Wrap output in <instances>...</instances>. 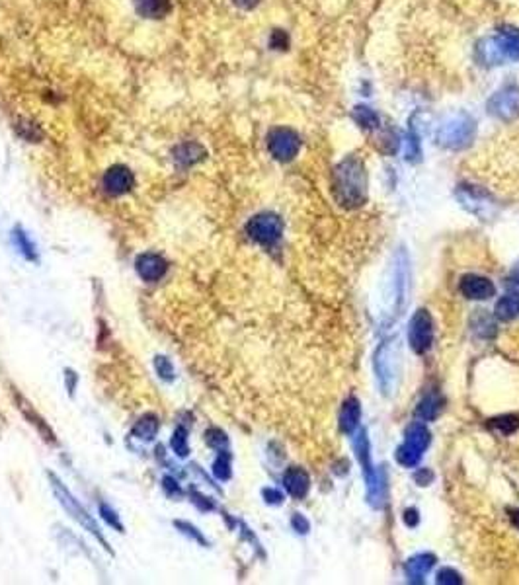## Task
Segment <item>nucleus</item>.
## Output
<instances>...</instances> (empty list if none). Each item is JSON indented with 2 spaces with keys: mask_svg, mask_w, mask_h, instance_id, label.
Returning <instances> with one entry per match:
<instances>
[{
  "mask_svg": "<svg viewBox=\"0 0 519 585\" xmlns=\"http://www.w3.org/2000/svg\"><path fill=\"white\" fill-rule=\"evenodd\" d=\"M512 519H513V523L519 527V511H512Z\"/></svg>",
  "mask_w": 519,
  "mask_h": 585,
  "instance_id": "42",
  "label": "nucleus"
},
{
  "mask_svg": "<svg viewBox=\"0 0 519 585\" xmlns=\"http://www.w3.org/2000/svg\"><path fill=\"white\" fill-rule=\"evenodd\" d=\"M204 158V147L197 143H184L174 149V162L180 168H188V166L196 164Z\"/></svg>",
  "mask_w": 519,
  "mask_h": 585,
  "instance_id": "18",
  "label": "nucleus"
},
{
  "mask_svg": "<svg viewBox=\"0 0 519 585\" xmlns=\"http://www.w3.org/2000/svg\"><path fill=\"white\" fill-rule=\"evenodd\" d=\"M234 4L238 8H244V10H252L254 6H258L260 0H233Z\"/></svg>",
  "mask_w": 519,
  "mask_h": 585,
  "instance_id": "38",
  "label": "nucleus"
},
{
  "mask_svg": "<svg viewBox=\"0 0 519 585\" xmlns=\"http://www.w3.org/2000/svg\"><path fill=\"white\" fill-rule=\"evenodd\" d=\"M135 186V176L125 166H112L104 176V189L110 195H123Z\"/></svg>",
  "mask_w": 519,
  "mask_h": 585,
  "instance_id": "11",
  "label": "nucleus"
},
{
  "mask_svg": "<svg viewBox=\"0 0 519 585\" xmlns=\"http://www.w3.org/2000/svg\"><path fill=\"white\" fill-rule=\"evenodd\" d=\"M502 53H504L505 60H519V30L518 28H510L505 26L500 30L498 36Z\"/></svg>",
  "mask_w": 519,
  "mask_h": 585,
  "instance_id": "19",
  "label": "nucleus"
},
{
  "mask_svg": "<svg viewBox=\"0 0 519 585\" xmlns=\"http://www.w3.org/2000/svg\"><path fill=\"white\" fill-rule=\"evenodd\" d=\"M490 426L504 431V433H513L519 428V418L518 416H502V418L490 420Z\"/></svg>",
  "mask_w": 519,
  "mask_h": 585,
  "instance_id": "29",
  "label": "nucleus"
},
{
  "mask_svg": "<svg viewBox=\"0 0 519 585\" xmlns=\"http://www.w3.org/2000/svg\"><path fill=\"white\" fill-rule=\"evenodd\" d=\"M354 121L365 131H371V129H379L381 125V120H379V113L375 110H371L367 105H357L352 113Z\"/></svg>",
  "mask_w": 519,
  "mask_h": 585,
  "instance_id": "23",
  "label": "nucleus"
},
{
  "mask_svg": "<svg viewBox=\"0 0 519 585\" xmlns=\"http://www.w3.org/2000/svg\"><path fill=\"white\" fill-rule=\"evenodd\" d=\"M213 474L219 480H229L231 478V455L226 450H221L213 463Z\"/></svg>",
  "mask_w": 519,
  "mask_h": 585,
  "instance_id": "27",
  "label": "nucleus"
},
{
  "mask_svg": "<svg viewBox=\"0 0 519 585\" xmlns=\"http://www.w3.org/2000/svg\"><path fill=\"white\" fill-rule=\"evenodd\" d=\"M154 371L162 381H174V365L172 361L164 357V355H158L154 357Z\"/></svg>",
  "mask_w": 519,
  "mask_h": 585,
  "instance_id": "28",
  "label": "nucleus"
},
{
  "mask_svg": "<svg viewBox=\"0 0 519 585\" xmlns=\"http://www.w3.org/2000/svg\"><path fill=\"white\" fill-rule=\"evenodd\" d=\"M270 46L273 47V49H287V46H289V38H287L285 31H281V30L273 31V33H271Z\"/></svg>",
  "mask_w": 519,
  "mask_h": 585,
  "instance_id": "34",
  "label": "nucleus"
},
{
  "mask_svg": "<svg viewBox=\"0 0 519 585\" xmlns=\"http://www.w3.org/2000/svg\"><path fill=\"white\" fill-rule=\"evenodd\" d=\"M283 486H285L287 492L293 495V497H305L310 488L309 474L305 473L303 468L293 466V468H289L283 474Z\"/></svg>",
  "mask_w": 519,
  "mask_h": 585,
  "instance_id": "15",
  "label": "nucleus"
},
{
  "mask_svg": "<svg viewBox=\"0 0 519 585\" xmlns=\"http://www.w3.org/2000/svg\"><path fill=\"white\" fill-rule=\"evenodd\" d=\"M49 482H51V488H53V492H55V495H57V500H59V503L65 507V511H67L68 515L75 519L78 525H83L88 533L94 534V539L98 540L100 544H102V547H104L105 550L112 554L110 542L104 539V534H102V531H100L98 523L92 519V515L88 513V511L84 510L83 503L78 502L75 495L70 494V490H68V488L65 486V484H63V482H61L53 473H49Z\"/></svg>",
  "mask_w": 519,
  "mask_h": 585,
  "instance_id": "2",
  "label": "nucleus"
},
{
  "mask_svg": "<svg viewBox=\"0 0 519 585\" xmlns=\"http://www.w3.org/2000/svg\"><path fill=\"white\" fill-rule=\"evenodd\" d=\"M164 488L168 492H172V494H178V492H180V488L176 486V482H174L172 478H164Z\"/></svg>",
  "mask_w": 519,
  "mask_h": 585,
  "instance_id": "41",
  "label": "nucleus"
},
{
  "mask_svg": "<svg viewBox=\"0 0 519 585\" xmlns=\"http://www.w3.org/2000/svg\"><path fill=\"white\" fill-rule=\"evenodd\" d=\"M431 480H434V474L429 473V470H420V473L416 474V482H418L420 486H428Z\"/></svg>",
  "mask_w": 519,
  "mask_h": 585,
  "instance_id": "37",
  "label": "nucleus"
},
{
  "mask_svg": "<svg viewBox=\"0 0 519 585\" xmlns=\"http://www.w3.org/2000/svg\"><path fill=\"white\" fill-rule=\"evenodd\" d=\"M174 527H176V529H180V533L188 534L189 539H194L196 542H199V544L209 547V540L205 539L204 534H201V531H197L196 527L192 525V523H186V521H174Z\"/></svg>",
  "mask_w": 519,
  "mask_h": 585,
  "instance_id": "30",
  "label": "nucleus"
},
{
  "mask_svg": "<svg viewBox=\"0 0 519 585\" xmlns=\"http://www.w3.org/2000/svg\"><path fill=\"white\" fill-rule=\"evenodd\" d=\"M474 133H476V123L468 113L461 112L457 115H451L437 131V143L445 149L461 150L467 149L473 143Z\"/></svg>",
  "mask_w": 519,
  "mask_h": 585,
  "instance_id": "3",
  "label": "nucleus"
},
{
  "mask_svg": "<svg viewBox=\"0 0 519 585\" xmlns=\"http://www.w3.org/2000/svg\"><path fill=\"white\" fill-rule=\"evenodd\" d=\"M429 445V429L421 423V421H416L412 423L410 428L407 429V437H404V443L400 445L399 450H397V460H399L402 466H416L420 463L421 455L424 450L428 449Z\"/></svg>",
  "mask_w": 519,
  "mask_h": 585,
  "instance_id": "4",
  "label": "nucleus"
},
{
  "mask_svg": "<svg viewBox=\"0 0 519 585\" xmlns=\"http://www.w3.org/2000/svg\"><path fill=\"white\" fill-rule=\"evenodd\" d=\"M170 447L178 455V457H188L189 445H188V431L186 428H176L174 429L172 437H170Z\"/></svg>",
  "mask_w": 519,
  "mask_h": 585,
  "instance_id": "26",
  "label": "nucleus"
},
{
  "mask_svg": "<svg viewBox=\"0 0 519 585\" xmlns=\"http://www.w3.org/2000/svg\"><path fill=\"white\" fill-rule=\"evenodd\" d=\"M268 149H270L271 157L279 160V162H289L299 154L301 149V139L289 127H276L271 129L268 135Z\"/></svg>",
  "mask_w": 519,
  "mask_h": 585,
  "instance_id": "7",
  "label": "nucleus"
},
{
  "mask_svg": "<svg viewBox=\"0 0 519 585\" xmlns=\"http://www.w3.org/2000/svg\"><path fill=\"white\" fill-rule=\"evenodd\" d=\"M12 242H14V246L20 250V254L26 258V260H30V262H38V250H36V244L31 242L30 234L23 231L22 226H16L14 231H12Z\"/></svg>",
  "mask_w": 519,
  "mask_h": 585,
  "instance_id": "21",
  "label": "nucleus"
},
{
  "mask_svg": "<svg viewBox=\"0 0 519 585\" xmlns=\"http://www.w3.org/2000/svg\"><path fill=\"white\" fill-rule=\"evenodd\" d=\"M332 194L346 209H357L367 199V174L357 157H347L332 172Z\"/></svg>",
  "mask_w": 519,
  "mask_h": 585,
  "instance_id": "1",
  "label": "nucleus"
},
{
  "mask_svg": "<svg viewBox=\"0 0 519 585\" xmlns=\"http://www.w3.org/2000/svg\"><path fill=\"white\" fill-rule=\"evenodd\" d=\"M408 339L416 353H426L431 347L434 342V320L429 316L428 310L420 308L410 322V330H408Z\"/></svg>",
  "mask_w": 519,
  "mask_h": 585,
  "instance_id": "9",
  "label": "nucleus"
},
{
  "mask_svg": "<svg viewBox=\"0 0 519 585\" xmlns=\"http://www.w3.org/2000/svg\"><path fill=\"white\" fill-rule=\"evenodd\" d=\"M263 497H266V502L268 503H281V500H283L281 492L273 490V488H266V490H263Z\"/></svg>",
  "mask_w": 519,
  "mask_h": 585,
  "instance_id": "35",
  "label": "nucleus"
},
{
  "mask_svg": "<svg viewBox=\"0 0 519 585\" xmlns=\"http://www.w3.org/2000/svg\"><path fill=\"white\" fill-rule=\"evenodd\" d=\"M158 426H160V423H158V418L154 413H145V416H141L139 421L135 423L133 436H135L137 439H141V441H152L158 433Z\"/></svg>",
  "mask_w": 519,
  "mask_h": 585,
  "instance_id": "22",
  "label": "nucleus"
},
{
  "mask_svg": "<svg viewBox=\"0 0 519 585\" xmlns=\"http://www.w3.org/2000/svg\"><path fill=\"white\" fill-rule=\"evenodd\" d=\"M439 410H441V398L437 396L436 392H429L424 396L416 413L420 416L421 420H436L439 416Z\"/></svg>",
  "mask_w": 519,
  "mask_h": 585,
  "instance_id": "24",
  "label": "nucleus"
},
{
  "mask_svg": "<svg viewBox=\"0 0 519 585\" xmlns=\"http://www.w3.org/2000/svg\"><path fill=\"white\" fill-rule=\"evenodd\" d=\"M404 521H407V525L414 527L416 523H418V511H416V510H408L407 513H404Z\"/></svg>",
  "mask_w": 519,
  "mask_h": 585,
  "instance_id": "39",
  "label": "nucleus"
},
{
  "mask_svg": "<svg viewBox=\"0 0 519 585\" xmlns=\"http://www.w3.org/2000/svg\"><path fill=\"white\" fill-rule=\"evenodd\" d=\"M137 12L145 18H164L170 12V0H133Z\"/></svg>",
  "mask_w": 519,
  "mask_h": 585,
  "instance_id": "20",
  "label": "nucleus"
},
{
  "mask_svg": "<svg viewBox=\"0 0 519 585\" xmlns=\"http://www.w3.org/2000/svg\"><path fill=\"white\" fill-rule=\"evenodd\" d=\"M459 291L467 297V299L473 300H484L494 297L496 292V287L494 283L486 278H481V275H465L461 279L459 283Z\"/></svg>",
  "mask_w": 519,
  "mask_h": 585,
  "instance_id": "13",
  "label": "nucleus"
},
{
  "mask_svg": "<svg viewBox=\"0 0 519 585\" xmlns=\"http://www.w3.org/2000/svg\"><path fill=\"white\" fill-rule=\"evenodd\" d=\"M67 389H68V392H73V390H75V386H76V383H78V376L75 375V373H73V371H67Z\"/></svg>",
  "mask_w": 519,
  "mask_h": 585,
  "instance_id": "40",
  "label": "nucleus"
},
{
  "mask_svg": "<svg viewBox=\"0 0 519 585\" xmlns=\"http://www.w3.org/2000/svg\"><path fill=\"white\" fill-rule=\"evenodd\" d=\"M100 515H102V519H104L105 523H108L110 527H113L117 533H123V525H121L120 515H117V513H115L110 505L102 503V505H100Z\"/></svg>",
  "mask_w": 519,
  "mask_h": 585,
  "instance_id": "31",
  "label": "nucleus"
},
{
  "mask_svg": "<svg viewBox=\"0 0 519 585\" xmlns=\"http://www.w3.org/2000/svg\"><path fill=\"white\" fill-rule=\"evenodd\" d=\"M397 342H387L381 345V349L377 352V376H379V383L383 386V390L389 394L394 384V379L399 376L400 371V353L399 345H394Z\"/></svg>",
  "mask_w": 519,
  "mask_h": 585,
  "instance_id": "6",
  "label": "nucleus"
},
{
  "mask_svg": "<svg viewBox=\"0 0 519 585\" xmlns=\"http://www.w3.org/2000/svg\"><path fill=\"white\" fill-rule=\"evenodd\" d=\"M463 579L455 570L451 568H444V570L437 574V584H445V585H457L461 584Z\"/></svg>",
  "mask_w": 519,
  "mask_h": 585,
  "instance_id": "33",
  "label": "nucleus"
},
{
  "mask_svg": "<svg viewBox=\"0 0 519 585\" xmlns=\"http://www.w3.org/2000/svg\"><path fill=\"white\" fill-rule=\"evenodd\" d=\"M474 57H476V60H478L481 65H484V67H496V65H502L505 60L498 38L481 39V41L476 43V47H474Z\"/></svg>",
  "mask_w": 519,
  "mask_h": 585,
  "instance_id": "14",
  "label": "nucleus"
},
{
  "mask_svg": "<svg viewBox=\"0 0 519 585\" xmlns=\"http://www.w3.org/2000/svg\"><path fill=\"white\" fill-rule=\"evenodd\" d=\"M436 564V556L431 554H416L407 564V576L412 584H421L426 574H428Z\"/></svg>",
  "mask_w": 519,
  "mask_h": 585,
  "instance_id": "16",
  "label": "nucleus"
},
{
  "mask_svg": "<svg viewBox=\"0 0 519 585\" xmlns=\"http://www.w3.org/2000/svg\"><path fill=\"white\" fill-rule=\"evenodd\" d=\"M490 115L500 121H513L519 117V88L505 86L504 90L496 92L486 104Z\"/></svg>",
  "mask_w": 519,
  "mask_h": 585,
  "instance_id": "8",
  "label": "nucleus"
},
{
  "mask_svg": "<svg viewBox=\"0 0 519 585\" xmlns=\"http://www.w3.org/2000/svg\"><path fill=\"white\" fill-rule=\"evenodd\" d=\"M519 315V295H510L498 300L496 316L500 320H512Z\"/></svg>",
  "mask_w": 519,
  "mask_h": 585,
  "instance_id": "25",
  "label": "nucleus"
},
{
  "mask_svg": "<svg viewBox=\"0 0 519 585\" xmlns=\"http://www.w3.org/2000/svg\"><path fill=\"white\" fill-rule=\"evenodd\" d=\"M205 437H207V443H209L211 447H215V449H223V447H226L229 445V439H226V436L221 431V429L217 428H211L207 433H205Z\"/></svg>",
  "mask_w": 519,
  "mask_h": 585,
  "instance_id": "32",
  "label": "nucleus"
},
{
  "mask_svg": "<svg viewBox=\"0 0 519 585\" xmlns=\"http://www.w3.org/2000/svg\"><path fill=\"white\" fill-rule=\"evenodd\" d=\"M293 527H295V531H299V533H307V531H309V521L297 513V515L293 517Z\"/></svg>",
  "mask_w": 519,
  "mask_h": 585,
  "instance_id": "36",
  "label": "nucleus"
},
{
  "mask_svg": "<svg viewBox=\"0 0 519 585\" xmlns=\"http://www.w3.org/2000/svg\"><path fill=\"white\" fill-rule=\"evenodd\" d=\"M135 270L139 273V278L147 281V283H154L164 278L166 271H168V263L160 254L154 252H145L135 260Z\"/></svg>",
  "mask_w": 519,
  "mask_h": 585,
  "instance_id": "10",
  "label": "nucleus"
},
{
  "mask_svg": "<svg viewBox=\"0 0 519 585\" xmlns=\"http://www.w3.org/2000/svg\"><path fill=\"white\" fill-rule=\"evenodd\" d=\"M360 420H362V408H360V402L355 398H347L346 404L342 408L340 412V429L352 436L357 426H360Z\"/></svg>",
  "mask_w": 519,
  "mask_h": 585,
  "instance_id": "17",
  "label": "nucleus"
},
{
  "mask_svg": "<svg viewBox=\"0 0 519 585\" xmlns=\"http://www.w3.org/2000/svg\"><path fill=\"white\" fill-rule=\"evenodd\" d=\"M246 233L254 242L262 244V246H273L278 244L281 234H283V223L278 215L271 213H262L250 218L246 225Z\"/></svg>",
  "mask_w": 519,
  "mask_h": 585,
  "instance_id": "5",
  "label": "nucleus"
},
{
  "mask_svg": "<svg viewBox=\"0 0 519 585\" xmlns=\"http://www.w3.org/2000/svg\"><path fill=\"white\" fill-rule=\"evenodd\" d=\"M12 396H14L16 404H18V408H20V412L23 413V418L30 421L33 428L38 429V433L43 437V441L51 443V445H57V437H55V433H53V429L49 428V426L46 423V420H43V418H41V416H39V413L31 408L30 402H28V400H26V398H23L16 389H12Z\"/></svg>",
  "mask_w": 519,
  "mask_h": 585,
  "instance_id": "12",
  "label": "nucleus"
}]
</instances>
